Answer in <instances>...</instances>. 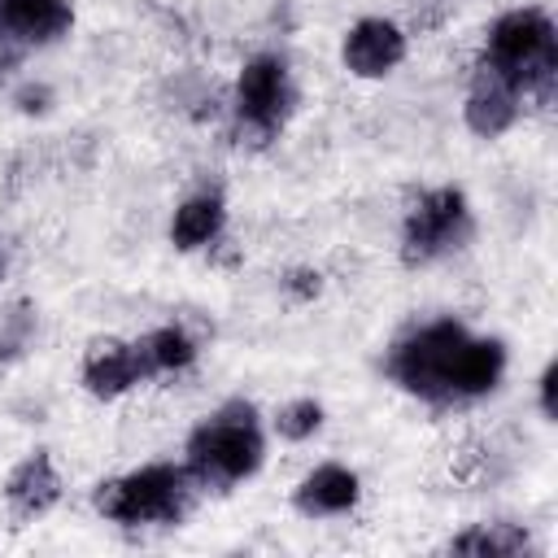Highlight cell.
Masks as SVG:
<instances>
[{"mask_svg":"<svg viewBox=\"0 0 558 558\" xmlns=\"http://www.w3.org/2000/svg\"><path fill=\"white\" fill-rule=\"evenodd\" d=\"M475 61L506 74L523 92V100L545 105L558 87V26H554L549 9L514 4V9L497 13L484 31V48Z\"/></svg>","mask_w":558,"mask_h":558,"instance_id":"6da1fadb","label":"cell"},{"mask_svg":"<svg viewBox=\"0 0 558 558\" xmlns=\"http://www.w3.org/2000/svg\"><path fill=\"white\" fill-rule=\"evenodd\" d=\"M266 462V436L257 423V405L244 397H231L209 418H201L183 440V466L196 480V488H231L262 471Z\"/></svg>","mask_w":558,"mask_h":558,"instance_id":"7a4b0ae2","label":"cell"},{"mask_svg":"<svg viewBox=\"0 0 558 558\" xmlns=\"http://www.w3.org/2000/svg\"><path fill=\"white\" fill-rule=\"evenodd\" d=\"M196 480L187 475V466L174 462H144L126 475H109L92 488V510L105 523H122V527H174L192 501H196Z\"/></svg>","mask_w":558,"mask_h":558,"instance_id":"3957f363","label":"cell"},{"mask_svg":"<svg viewBox=\"0 0 558 558\" xmlns=\"http://www.w3.org/2000/svg\"><path fill=\"white\" fill-rule=\"evenodd\" d=\"M231 140L248 153H262L279 140L288 113L296 109V83L279 52H253L231 83Z\"/></svg>","mask_w":558,"mask_h":558,"instance_id":"277c9868","label":"cell"},{"mask_svg":"<svg viewBox=\"0 0 558 558\" xmlns=\"http://www.w3.org/2000/svg\"><path fill=\"white\" fill-rule=\"evenodd\" d=\"M462 340H466V327L458 318H449V314L423 318L388 344L384 375L401 392H410L436 410H449V375H453V357H458Z\"/></svg>","mask_w":558,"mask_h":558,"instance_id":"5b68a950","label":"cell"},{"mask_svg":"<svg viewBox=\"0 0 558 558\" xmlns=\"http://www.w3.org/2000/svg\"><path fill=\"white\" fill-rule=\"evenodd\" d=\"M471 235H475V214H471L466 192L453 183H440V187L418 192V201L405 209L397 253L410 270H423L466 248Z\"/></svg>","mask_w":558,"mask_h":558,"instance_id":"8992f818","label":"cell"},{"mask_svg":"<svg viewBox=\"0 0 558 558\" xmlns=\"http://www.w3.org/2000/svg\"><path fill=\"white\" fill-rule=\"evenodd\" d=\"M405 57H410V31L397 17L366 13V17H357V22L344 26L340 65L353 78H388Z\"/></svg>","mask_w":558,"mask_h":558,"instance_id":"52a82bcc","label":"cell"},{"mask_svg":"<svg viewBox=\"0 0 558 558\" xmlns=\"http://www.w3.org/2000/svg\"><path fill=\"white\" fill-rule=\"evenodd\" d=\"M523 109H527V100L506 74H497L493 65H480V61L471 65V87L462 96V122L475 140H501L506 131L519 126Z\"/></svg>","mask_w":558,"mask_h":558,"instance_id":"ba28073f","label":"cell"},{"mask_svg":"<svg viewBox=\"0 0 558 558\" xmlns=\"http://www.w3.org/2000/svg\"><path fill=\"white\" fill-rule=\"evenodd\" d=\"M506 366H510V349L501 336L466 331V340L453 357V375H449V405H471V401L497 392V384L506 379Z\"/></svg>","mask_w":558,"mask_h":558,"instance_id":"9c48e42d","label":"cell"},{"mask_svg":"<svg viewBox=\"0 0 558 558\" xmlns=\"http://www.w3.org/2000/svg\"><path fill=\"white\" fill-rule=\"evenodd\" d=\"M357 501H362V475L344 462H318L292 488V506L305 519H344L357 510Z\"/></svg>","mask_w":558,"mask_h":558,"instance_id":"30bf717a","label":"cell"},{"mask_svg":"<svg viewBox=\"0 0 558 558\" xmlns=\"http://www.w3.org/2000/svg\"><path fill=\"white\" fill-rule=\"evenodd\" d=\"M65 493V480L52 462L48 449H35L26 453L9 475H4V506L17 523H31V519H44Z\"/></svg>","mask_w":558,"mask_h":558,"instance_id":"8fae6325","label":"cell"},{"mask_svg":"<svg viewBox=\"0 0 558 558\" xmlns=\"http://www.w3.org/2000/svg\"><path fill=\"white\" fill-rule=\"evenodd\" d=\"M78 379H83L87 397H96V401H118V397H126L135 384H144L135 344H131V340H118V336L92 340L87 353H83Z\"/></svg>","mask_w":558,"mask_h":558,"instance_id":"7c38bea8","label":"cell"},{"mask_svg":"<svg viewBox=\"0 0 558 558\" xmlns=\"http://www.w3.org/2000/svg\"><path fill=\"white\" fill-rule=\"evenodd\" d=\"M74 26L70 0H0V31L22 48H48L65 39Z\"/></svg>","mask_w":558,"mask_h":558,"instance_id":"4fadbf2b","label":"cell"},{"mask_svg":"<svg viewBox=\"0 0 558 558\" xmlns=\"http://www.w3.org/2000/svg\"><path fill=\"white\" fill-rule=\"evenodd\" d=\"M222 231H227V201H222V192H209V187L187 192L174 205V214H170V244L179 253H201V248L218 244Z\"/></svg>","mask_w":558,"mask_h":558,"instance_id":"5bb4252c","label":"cell"},{"mask_svg":"<svg viewBox=\"0 0 558 558\" xmlns=\"http://www.w3.org/2000/svg\"><path fill=\"white\" fill-rule=\"evenodd\" d=\"M532 549H536L532 527L514 519H484L445 541V554H458V558H519Z\"/></svg>","mask_w":558,"mask_h":558,"instance_id":"9a60e30c","label":"cell"},{"mask_svg":"<svg viewBox=\"0 0 558 558\" xmlns=\"http://www.w3.org/2000/svg\"><path fill=\"white\" fill-rule=\"evenodd\" d=\"M131 344H135V357H140L144 379H153V375H179V371H187V366L196 362V353H201L196 336H192L187 327H179V323H161V327L144 331V336L131 340Z\"/></svg>","mask_w":558,"mask_h":558,"instance_id":"2e32d148","label":"cell"},{"mask_svg":"<svg viewBox=\"0 0 558 558\" xmlns=\"http://www.w3.org/2000/svg\"><path fill=\"white\" fill-rule=\"evenodd\" d=\"M323 423H327V410H323V401H314V397H292V401H283V405L275 410V418H270L275 436L288 440V445L314 440V436L323 432Z\"/></svg>","mask_w":558,"mask_h":558,"instance_id":"e0dca14e","label":"cell"},{"mask_svg":"<svg viewBox=\"0 0 558 558\" xmlns=\"http://www.w3.org/2000/svg\"><path fill=\"white\" fill-rule=\"evenodd\" d=\"M35 323H39V314H35L31 301H13V305L0 314V362H13V357H22V353L31 349Z\"/></svg>","mask_w":558,"mask_h":558,"instance_id":"ac0fdd59","label":"cell"},{"mask_svg":"<svg viewBox=\"0 0 558 558\" xmlns=\"http://www.w3.org/2000/svg\"><path fill=\"white\" fill-rule=\"evenodd\" d=\"M279 288H283V296H288V301L310 305V301H318V296H323V270H314V266H292V270L279 279Z\"/></svg>","mask_w":558,"mask_h":558,"instance_id":"d6986e66","label":"cell"},{"mask_svg":"<svg viewBox=\"0 0 558 558\" xmlns=\"http://www.w3.org/2000/svg\"><path fill=\"white\" fill-rule=\"evenodd\" d=\"M52 105H57V92H52V83H44V78H26V83L13 92V109L26 113V118H44Z\"/></svg>","mask_w":558,"mask_h":558,"instance_id":"ffe728a7","label":"cell"},{"mask_svg":"<svg viewBox=\"0 0 558 558\" xmlns=\"http://www.w3.org/2000/svg\"><path fill=\"white\" fill-rule=\"evenodd\" d=\"M554 392H558V362H545V371H541V379H536V410H541L545 423L558 418V401H554Z\"/></svg>","mask_w":558,"mask_h":558,"instance_id":"44dd1931","label":"cell"},{"mask_svg":"<svg viewBox=\"0 0 558 558\" xmlns=\"http://www.w3.org/2000/svg\"><path fill=\"white\" fill-rule=\"evenodd\" d=\"M9 270H13V240L0 231V283L9 279Z\"/></svg>","mask_w":558,"mask_h":558,"instance_id":"7402d4cb","label":"cell"}]
</instances>
